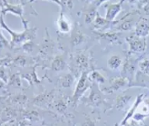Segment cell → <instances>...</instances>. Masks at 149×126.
Instances as JSON below:
<instances>
[{
    "label": "cell",
    "mask_w": 149,
    "mask_h": 126,
    "mask_svg": "<svg viewBox=\"0 0 149 126\" xmlns=\"http://www.w3.org/2000/svg\"><path fill=\"white\" fill-rule=\"evenodd\" d=\"M24 25V30L23 32H15L10 30V28H8L6 25V24L3 21V15H1V27L2 29L7 30L11 35V41H10V46L11 47H15L17 46L20 44H25L29 41H31L32 39H34L36 37V28H33V29H29L27 28V23L26 21L23 22Z\"/></svg>",
    "instance_id": "obj_1"
},
{
    "label": "cell",
    "mask_w": 149,
    "mask_h": 126,
    "mask_svg": "<svg viewBox=\"0 0 149 126\" xmlns=\"http://www.w3.org/2000/svg\"><path fill=\"white\" fill-rule=\"evenodd\" d=\"M88 71H85V72H83L79 78V82L77 83V86L75 87L74 93L72 95V102L73 106H77L79 101L82 98L83 95L84 94V93L88 90V88L91 87L90 81L88 79Z\"/></svg>",
    "instance_id": "obj_2"
},
{
    "label": "cell",
    "mask_w": 149,
    "mask_h": 126,
    "mask_svg": "<svg viewBox=\"0 0 149 126\" xmlns=\"http://www.w3.org/2000/svg\"><path fill=\"white\" fill-rule=\"evenodd\" d=\"M127 44L129 45V55L133 53H142L147 47V41L145 38L132 35L126 37Z\"/></svg>",
    "instance_id": "obj_3"
},
{
    "label": "cell",
    "mask_w": 149,
    "mask_h": 126,
    "mask_svg": "<svg viewBox=\"0 0 149 126\" xmlns=\"http://www.w3.org/2000/svg\"><path fill=\"white\" fill-rule=\"evenodd\" d=\"M137 61L138 59L132 58L131 57L130 55H127V58L125 61L124 66H123V70H122V76L126 77V78H128V75H130V83L132 82L135 77V73H136V65H137ZM130 86V85H129Z\"/></svg>",
    "instance_id": "obj_4"
},
{
    "label": "cell",
    "mask_w": 149,
    "mask_h": 126,
    "mask_svg": "<svg viewBox=\"0 0 149 126\" xmlns=\"http://www.w3.org/2000/svg\"><path fill=\"white\" fill-rule=\"evenodd\" d=\"M130 85L129 79L126 78V77H115L110 79V86L108 88H104L103 91L106 93H112L121 87H126V85Z\"/></svg>",
    "instance_id": "obj_5"
},
{
    "label": "cell",
    "mask_w": 149,
    "mask_h": 126,
    "mask_svg": "<svg viewBox=\"0 0 149 126\" xmlns=\"http://www.w3.org/2000/svg\"><path fill=\"white\" fill-rule=\"evenodd\" d=\"M145 98H146V94L145 93H140V94L136 96V100L133 102L132 106L131 107V109L126 113V116L124 117V118L120 121L119 126H125L127 124V122L130 120V118H133V116L135 115V114H136V109H138L139 106L141 105V102H143V100L145 99Z\"/></svg>",
    "instance_id": "obj_6"
},
{
    "label": "cell",
    "mask_w": 149,
    "mask_h": 126,
    "mask_svg": "<svg viewBox=\"0 0 149 126\" xmlns=\"http://www.w3.org/2000/svg\"><path fill=\"white\" fill-rule=\"evenodd\" d=\"M122 3L123 1H119L118 3H107L105 5L106 8V15H105V19L110 21L114 22L115 19L118 16V15L121 12L122 10Z\"/></svg>",
    "instance_id": "obj_7"
},
{
    "label": "cell",
    "mask_w": 149,
    "mask_h": 126,
    "mask_svg": "<svg viewBox=\"0 0 149 126\" xmlns=\"http://www.w3.org/2000/svg\"><path fill=\"white\" fill-rule=\"evenodd\" d=\"M2 2L3 3H3V9L1 10V15H3V16L5 15L7 13H11V14H14V15H16L17 16H19L24 21V8L21 4H16V5H15V4L8 3L6 1H2Z\"/></svg>",
    "instance_id": "obj_8"
},
{
    "label": "cell",
    "mask_w": 149,
    "mask_h": 126,
    "mask_svg": "<svg viewBox=\"0 0 149 126\" xmlns=\"http://www.w3.org/2000/svg\"><path fill=\"white\" fill-rule=\"evenodd\" d=\"M73 62L78 70L82 71V73L88 71L87 70L89 68V58L84 52H80L76 54L74 56Z\"/></svg>",
    "instance_id": "obj_9"
},
{
    "label": "cell",
    "mask_w": 149,
    "mask_h": 126,
    "mask_svg": "<svg viewBox=\"0 0 149 126\" xmlns=\"http://www.w3.org/2000/svg\"><path fill=\"white\" fill-rule=\"evenodd\" d=\"M135 35L146 38L149 35V21L145 18H141L136 24L135 26Z\"/></svg>",
    "instance_id": "obj_10"
},
{
    "label": "cell",
    "mask_w": 149,
    "mask_h": 126,
    "mask_svg": "<svg viewBox=\"0 0 149 126\" xmlns=\"http://www.w3.org/2000/svg\"><path fill=\"white\" fill-rule=\"evenodd\" d=\"M95 87H96L95 84H93L91 86V93H90L89 97H88V101H89L91 105L97 107L102 102L103 98L101 93H100V91L96 90L97 88H95Z\"/></svg>",
    "instance_id": "obj_11"
},
{
    "label": "cell",
    "mask_w": 149,
    "mask_h": 126,
    "mask_svg": "<svg viewBox=\"0 0 149 126\" xmlns=\"http://www.w3.org/2000/svg\"><path fill=\"white\" fill-rule=\"evenodd\" d=\"M115 22V21H114ZM114 22H110L108 21L105 18H103L100 15V14L98 13L96 19L94 20V28L95 30H103L104 29H108L111 27V24H115Z\"/></svg>",
    "instance_id": "obj_12"
},
{
    "label": "cell",
    "mask_w": 149,
    "mask_h": 126,
    "mask_svg": "<svg viewBox=\"0 0 149 126\" xmlns=\"http://www.w3.org/2000/svg\"><path fill=\"white\" fill-rule=\"evenodd\" d=\"M132 96L127 94H120L118 96L115 101V109L116 110H122L126 108V106L129 103L132 99Z\"/></svg>",
    "instance_id": "obj_13"
},
{
    "label": "cell",
    "mask_w": 149,
    "mask_h": 126,
    "mask_svg": "<svg viewBox=\"0 0 149 126\" xmlns=\"http://www.w3.org/2000/svg\"><path fill=\"white\" fill-rule=\"evenodd\" d=\"M57 23V27H58V30L60 31L63 33V34H66V33H68L71 30V26L70 23L68 22V20L65 18L64 14H63V11H61L60 13V16L56 21Z\"/></svg>",
    "instance_id": "obj_14"
},
{
    "label": "cell",
    "mask_w": 149,
    "mask_h": 126,
    "mask_svg": "<svg viewBox=\"0 0 149 126\" xmlns=\"http://www.w3.org/2000/svg\"><path fill=\"white\" fill-rule=\"evenodd\" d=\"M86 39L85 35L79 29H75L74 31L72 34V37H71V44L72 46H79V44L83 43Z\"/></svg>",
    "instance_id": "obj_15"
},
{
    "label": "cell",
    "mask_w": 149,
    "mask_h": 126,
    "mask_svg": "<svg viewBox=\"0 0 149 126\" xmlns=\"http://www.w3.org/2000/svg\"><path fill=\"white\" fill-rule=\"evenodd\" d=\"M107 65L110 70L116 71V70H118L120 67V66L122 65V60L119 55H113L108 59Z\"/></svg>",
    "instance_id": "obj_16"
},
{
    "label": "cell",
    "mask_w": 149,
    "mask_h": 126,
    "mask_svg": "<svg viewBox=\"0 0 149 126\" xmlns=\"http://www.w3.org/2000/svg\"><path fill=\"white\" fill-rule=\"evenodd\" d=\"M99 35L100 38L106 40L109 43L116 44L119 41V34L118 33H95Z\"/></svg>",
    "instance_id": "obj_17"
},
{
    "label": "cell",
    "mask_w": 149,
    "mask_h": 126,
    "mask_svg": "<svg viewBox=\"0 0 149 126\" xmlns=\"http://www.w3.org/2000/svg\"><path fill=\"white\" fill-rule=\"evenodd\" d=\"M52 69L56 71H63L66 67V62L63 58L60 55H57L52 62Z\"/></svg>",
    "instance_id": "obj_18"
},
{
    "label": "cell",
    "mask_w": 149,
    "mask_h": 126,
    "mask_svg": "<svg viewBox=\"0 0 149 126\" xmlns=\"http://www.w3.org/2000/svg\"><path fill=\"white\" fill-rule=\"evenodd\" d=\"M74 82V78L72 74H66L63 77H60L58 79V82L60 86L63 88H68L72 86V84Z\"/></svg>",
    "instance_id": "obj_19"
},
{
    "label": "cell",
    "mask_w": 149,
    "mask_h": 126,
    "mask_svg": "<svg viewBox=\"0 0 149 126\" xmlns=\"http://www.w3.org/2000/svg\"><path fill=\"white\" fill-rule=\"evenodd\" d=\"M136 83L134 85V86H137V87H147L149 88V77L148 76H146L144 74H142L141 71L136 73Z\"/></svg>",
    "instance_id": "obj_20"
},
{
    "label": "cell",
    "mask_w": 149,
    "mask_h": 126,
    "mask_svg": "<svg viewBox=\"0 0 149 126\" xmlns=\"http://www.w3.org/2000/svg\"><path fill=\"white\" fill-rule=\"evenodd\" d=\"M136 22H135L132 19H126L124 20V22L122 24H120L117 27V30H122V31H128V30H132V29H135Z\"/></svg>",
    "instance_id": "obj_21"
},
{
    "label": "cell",
    "mask_w": 149,
    "mask_h": 126,
    "mask_svg": "<svg viewBox=\"0 0 149 126\" xmlns=\"http://www.w3.org/2000/svg\"><path fill=\"white\" fill-rule=\"evenodd\" d=\"M97 14H98V12H97V6H95L94 4V6L91 8V9H89L86 13V15H85V23L87 24H91L93 21L95 20Z\"/></svg>",
    "instance_id": "obj_22"
},
{
    "label": "cell",
    "mask_w": 149,
    "mask_h": 126,
    "mask_svg": "<svg viewBox=\"0 0 149 126\" xmlns=\"http://www.w3.org/2000/svg\"><path fill=\"white\" fill-rule=\"evenodd\" d=\"M139 69L142 74L149 77V60L148 59H142L138 63Z\"/></svg>",
    "instance_id": "obj_23"
},
{
    "label": "cell",
    "mask_w": 149,
    "mask_h": 126,
    "mask_svg": "<svg viewBox=\"0 0 149 126\" xmlns=\"http://www.w3.org/2000/svg\"><path fill=\"white\" fill-rule=\"evenodd\" d=\"M90 78H91V80L94 82L95 83L97 82L98 84H102L104 82V78L103 77L102 75L97 71H92L91 75H90Z\"/></svg>",
    "instance_id": "obj_24"
},
{
    "label": "cell",
    "mask_w": 149,
    "mask_h": 126,
    "mask_svg": "<svg viewBox=\"0 0 149 126\" xmlns=\"http://www.w3.org/2000/svg\"><path fill=\"white\" fill-rule=\"evenodd\" d=\"M55 108L59 113H64L68 108V102L65 99H60L56 102Z\"/></svg>",
    "instance_id": "obj_25"
},
{
    "label": "cell",
    "mask_w": 149,
    "mask_h": 126,
    "mask_svg": "<svg viewBox=\"0 0 149 126\" xmlns=\"http://www.w3.org/2000/svg\"><path fill=\"white\" fill-rule=\"evenodd\" d=\"M10 84L15 86V87H20L21 86V82H20V78L18 74H15L11 77L10 78Z\"/></svg>",
    "instance_id": "obj_26"
},
{
    "label": "cell",
    "mask_w": 149,
    "mask_h": 126,
    "mask_svg": "<svg viewBox=\"0 0 149 126\" xmlns=\"http://www.w3.org/2000/svg\"><path fill=\"white\" fill-rule=\"evenodd\" d=\"M149 115H147V114H143L141 113H136L135 115L133 116V120L136 121V122H143L145 118H147L148 117Z\"/></svg>",
    "instance_id": "obj_27"
},
{
    "label": "cell",
    "mask_w": 149,
    "mask_h": 126,
    "mask_svg": "<svg viewBox=\"0 0 149 126\" xmlns=\"http://www.w3.org/2000/svg\"><path fill=\"white\" fill-rule=\"evenodd\" d=\"M15 63L17 66H24L25 64H26V59L24 57V56H18L15 60Z\"/></svg>",
    "instance_id": "obj_28"
},
{
    "label": "cell",
    "mask_w": 149,
    "mask_h": 126,
    "mask_svg": "<svg viewBox=\"0 0 149 126\" xmlns=\"http://www.w3.org/2000/svg\"><path fill=\"white\" fill-rule=\"evenodd\" d=\"M0 41H1V49L2 48L7 47V46H10V43L8 42L7 39H5L4 35L2 34V32L0 34Z\"/></svg>",
    "instance_id": "obj_29"
},
{
    "label": "cell",
    "mask_w": 149,
    "mask_h": 126,
    "mask_svg": "<svg viewBox=\"0 0 149 126\" xmlns=\"http://www.w3.org/2000/svg\"><path fill=\"white\" fill-rule=\"evenodd\" d=\"M141 3H142V1H141ZM143 3L142 8L144 10V13L149 15V1H144V3Z\"/></svg>",
    "instance_id": "obj_30"
},
{
    "label": "cell",
    "mask_w": 149,
    "mask_h": 126,
    "mask_svg": "<svg viewBox=\"0 0 149 126\" xmlns=\"http://www.w3.org/2000/svg\"><path fill=\"white\" fill-rule=\"evenodd\" d=\"M1 81H3V82H8V77L5 74V71L3 67H1Z\"/></svg>",
    "instance_id": "obj_31"
},
{
    "label": "cell",
    "mask_w": 149,
    "mask_h": 126,
    "mask_svg": "<svg viewBox=\"0 0 149 126\" xmlns=\"http://www.w3.org/2000/svg\"><path fill=\"white\" fill-rule=\"evenodd\" d=\"M23 46H24V51H28V52L31 51V50H32L31 41H29V42H27V43L24 44Z\"/></svg>",
    "instance_id": "obj_32"
},
{
    "label": "cell",
    "mask_w": 149,
    "mask_h": 126,
    "mask_svg": "<svg viewBox=\"0 0 149 126\" xmlns=\"http://www.w3.org/2000/svg\"><path fill=\"white\" fill-rule=\"evenodd\" d=\"M82 126H96V125H95V122L92 119H88Z\"/></svg>",
    "instance_id": "obj_33"
},
{
    "label": "cell",
    "mask_w": 149,
    "mask_h": 126,
    "mask_svg": "<svg viewBox=\"0 0 149 126\" xmlns=\"http://www.w3.org/2000/svg\"><path fill=\"white\" fill-rule=\"evenodd\" d=\"M125 126H141V125H140V124H139L138 122H136V121H135V120H132L131 122H129V124H126Z\"/></svg>",
    "instance_id": "obj_34"
}]
</instances>
